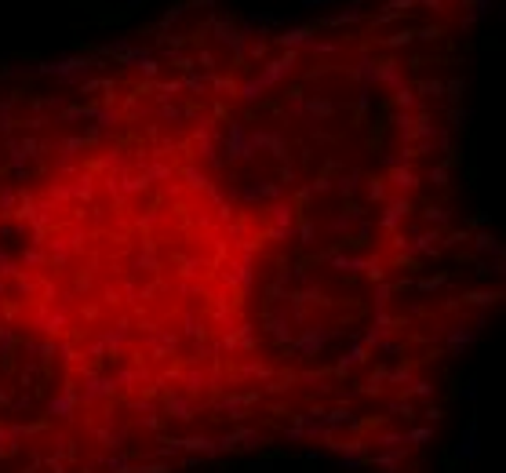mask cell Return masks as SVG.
<instances>
[{
  "instance_id": "1",
  "label": "cell",
  "mask_w": 506,
  "mask_h": 473,
  "mask_svg": "<svg viewBox=\"0 0 506 473\" xmlns=\"http://www.w3.org/2000/svg\"><path fill=\"white\" fill-rule=\"evenodd\" d=\"M302 4H328V0H302Z\"/></svg>"
}]
</instances>
